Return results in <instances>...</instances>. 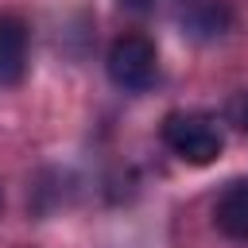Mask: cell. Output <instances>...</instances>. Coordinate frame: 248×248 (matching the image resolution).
I'll return each instance as SVG.
<instances>
[{"mask_svg":"<svg viewBox=\"0 0 248 248\" xmlns=\"http://www.w3.org/2000/svg\"><path fill=\"white\" fill-rule=\"evenodd\" d=\"M163 143L190 167H209L221 147H225V136L217 128L213 116L205 112H170L163 120Z\"/></svg>","mask_w":248,"mask_h":248,"instance_id":"6da1fadb","label":"cell"},{"mask_svg":"<svg viewBox=\"0 0 248 248\" xmlns=\"http://www.w3.org/2000/svg\"><path fill=\"white\" fill-rule=\"evenodd\" d=\"M108 78L116 89L124 93H143L155 85L159 78V54H155V43L143 39V35H120L112 46H108Z\"/></svg>","mask_w":248,"mask_h":248,"instance_id":"7a4b0ae2","label":"cell"},{"mask_svg":"<svg viewBox=\"0 0 248 248\" xmlns=\"http://www.w3.org/2000/svg\"><path fill=\"white\" fill-rule=\"evenodd\" d=\"M178 23L194 39H217L229 31L232 12L225 0H178Z\"/></svg>","mask_w":248,"mask_h":248,"instance_id":"3957f363","label":"cell"},{"mask_svg":"<svg viewBox=\"0 0 248 248\" xmlns=\"http://www.w3.org/2000/svg\"><path fill=\"white\" fill-rule=\"evenodd\" d=\"M27 70V23L0 16V85H16Z\"/></svg>","mask_w":248,"mask_h":248,"instance_id":"277c9868","label":"cell"},{"mask_svg":"<svg viewBox=\"0 0 248 248\" xmlns=\"http://www.w3.org/2000/svg\"><path fill=\"white\" fill-rule=\"evenodd\" d=\"M213 221L229 240L248 244V178H236L221 190V198L213 205Z\"/></svg>","mask_w":248,"mask_h":248,"instance_id":"5b68a950","label":"cell"},{"mask_svg":"<svg viewBox=\"0 0 248 248\" xmlns=\"http://www.w3.org/2000/svg\"><path fill=\"white\" fill-rule=\"evenodd\" d=\"M120 4H124L128 12H147V8L155 4V0H120Z\"/></svg>","mask_w":248,"mask_h":248,"instance_id":"8992f818","label":"cell"},{"mask_svg":"<svg viewBox=\"0 0 248 248\" xmlns=\"http://www.w3.org/2000/svg\"><path fill=\"white\" fill-rule=\"evenodd\" d=\"M236 116H240V128H244V132H248V97H244V101H240V112H236Z\"/></svg>","mask_w":248,"mask_h":248,"instance_id":"52a82bcc","label":"cell"},{"mask_svg":"<svg viewBox=\"0 0 248 248\" xmlns=\"http://www.w3.org/2000/svg\"><path fill=\"white\" fill-rule=\"evenodd\" d=\"M0 209H4V186H0Z\"/></svg>","mask_w":248,"mask_h":248,"instance_id":"ba28073f","label":"cell"}]
</instances>
